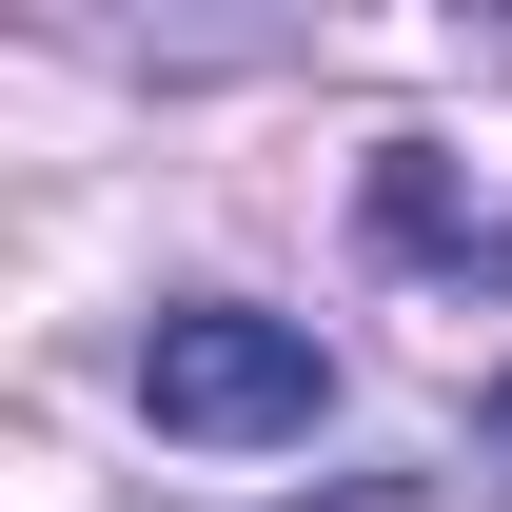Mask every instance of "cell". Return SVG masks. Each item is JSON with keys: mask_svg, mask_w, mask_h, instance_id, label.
Returning <instances> with one entry per match:
<instances>
[{"mask_svg": "<svg viewBox=\"0 0 512 512\" xmlns=\"http://www.w3.org/2000/svg\"><path fill=\"white\" fill-rule=\"evenodd\" d=\"M138 414L178 453H316L335 414V335L316 316H256V296H178L138 335Z\"/></svg>", "mask_w": 512, "mask_h": 512, "instance_id": "cell-1", "label": "cell"}, {"mask_svg": "<svg viewBox=\"0 0 512 512\" xmlns=\"http://www.w3.org/2000/svg\"><path fill=\"white\" fill-rule=\"evenodd\" d=\"M355 237H375L394 276H434V296H512V197H493V178H453L434 138H375Z\"/></svg>", "mask_w": 512, "mask_h": 512, "instance_id": "cell-2", "label": "cell"}, {"mask_svg": "<svg viewBox=\"0 0 512 512\" xmlns=\"http://www.w3.org/2000/svg\"><path fill=\"white\" fill-rule=\"evenodd\" d=\"M296 512H493L473 473H335V493H296Z\"/></svg>", "mask_w": 512, "mask_h": 512, "instance_id": "cell-3", "label": "cell"}, {"mask_svg": "<svg viewBox=\"0 0 512 512\" xmlns=\"http://www.w3.org/2000/svg\"><path fill=\"white\" fill-rule=\"evenodd\" d=\"M473 434H493V473H512V375H493V394H473Z\"/></svg>", "mask_w": 512, "mask_h": 512, "instance_id": "cell-4", "label": "cell"}]
</instances>
